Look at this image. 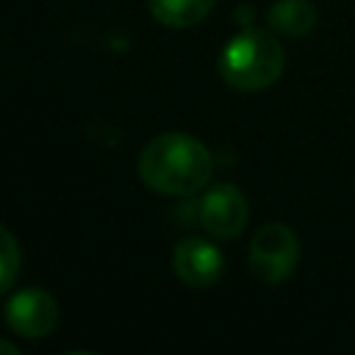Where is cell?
<instances>
[{
    "label": "cell",
    "mask_w": 355,
    "mask_h": 355,
    "mask_svg": "<svg viewBox=\"0 0 355 355\" xmlns=\"http://www.w3.org/2000/svg\"><path fill=\"white\" fill-rule=\"evenodd\" d=\"M141 180L172 197H186L200 191L214 175V158L208 147L189 133H161L139 155Z\"/></svg>",
    "instance_id": "6da1fadb"
},
{
    "label": "cell",
    "mask_w": 355,
    "mask_h": 355,
    "mask_svg": "<svg viewBox=\"0 0 355 355\" xmlns=\"http://www.w3.org/2000/svg\"><path fill=\"white\" fill-rule=\"evenodd\" d=\"M283 67L286 53L280 42L261 28H244L225 44L219 55V75L239 92L269 89L283 75Z\"/></svg>",
    "instance_id": "7a4b0ae2"
},
{
    "label": "cell",
    "mask_w": 355,
    "mask_h": 355,
    "mask_svg": "<svg viewBox=\"0 0 355 355\" xmlns=\"http://www.w3.org/2000/svg\"><path fill=\"white\" fill-rule=\"evenodd\" d=\"M300 261V241L283 222H266L250 241V269L263 283L286 280Z\"/></svg>",
    "instance_id": "3957f363"
},
{
    "label": "cell",
    "mask_w": 355,
    "mask_h": 355,
    "mask_svg": "<svg viewBox=\"0 0 355 355\" xmlns=\"http://www.w3.org/2000/svg\"><path fill=\"white\" fill-rule=\"evenodd\" d=\"M250 219V205L241 189L233 183L214 186L200 202V222L214 239H236Z\"/></svg>",
    "instance_id": "277c9868"
},
{
    "label": "cell",
    "mask_w": 355,
    "mask_h": 355,
    "mask_svg": "<svg viewBox=\"0 0 355 355\" xmlns=\"http://www.w3.org/2000/svg\"><path fill=\"white\" fill-rule=\"evenodd\" d=\"M6 322L25 338L50 336L58 324V302L44 288H22L6 305Z\"/></svg>",
    "instance_id": "5b68a950"
},
{
    "label": "cell",
    "mask_w": 355,
    "mask_h": 355,
    "mask_svg": "<svg viewBox=\"0 0 355 355\" xmlns=\"http://www.w3.org/2000/svg\"><path fill=\"white\" fill-rule=\"evenodd\" d=\"M175 275L191 288L214 286L225 272V258L216 244L205 239H183L172 252Z\"/></svg>",
    "instance_id": "8992f818"
},
{
    "label": "cell",
    "mask_w": 355,
    "mask_h": 355,
    "mask_svg": "<svg viewBox=\"0 0 355 355\" xmlns=\"http://www.w3.org/2000/svg\"><path fill=\"white\" fill-rule=\"evenodd\" d=\"M319 11L311 0H277L269 8V25L286 36H305L316 28Z\"/></svg>",
    "instance_id": "52a82bcc"
},
{
    "label": "cell",
    "mask_w": 355,
    "mask_h": 355,
    "mask_svg": "<svg viewBox=\"0 0 355 355\" xmlns=\"http://www.w3.org/2000/svg\"><path fill=\"white\" fill-rule=\"evenodd\" d=\"M150 14L166 28H191L208 17L214 0H147Z\"/></svg>",
    "instance_id": "ba28073f"
},
{
    "label": "cell",
    "mask_w": 355,
    "mask_h": 355,
    "mask_svg": "<svg viewBox=\"0 0 355 355\" xmlns=\"http://www.w3.org/2000/svg\"><path fill=\"white\" fill-rule=\"evenodd\" d=\"M19 263H22L19 244H17L14 233L0 225V294H6L14 286V280L19 275Z\"/></svg>",
    "instance_id": "9c48e42d"
},
{
    "label": "cell",
    "mask_w": 355,
    "mask_h": 355,
    "mask_svg": "<svg viewBox=\"0 0 355 355\" xmlns=\"http://www.w3.org/2000/svg\"><path fill=\"white\" fill-rule=\"evenodd\" d=\"M0 352H8V355H14V352H17V347H14L11 341H3V338H0Z\"/></svg>",
    "instance_id": "30bf717a"
}]
</instances>
